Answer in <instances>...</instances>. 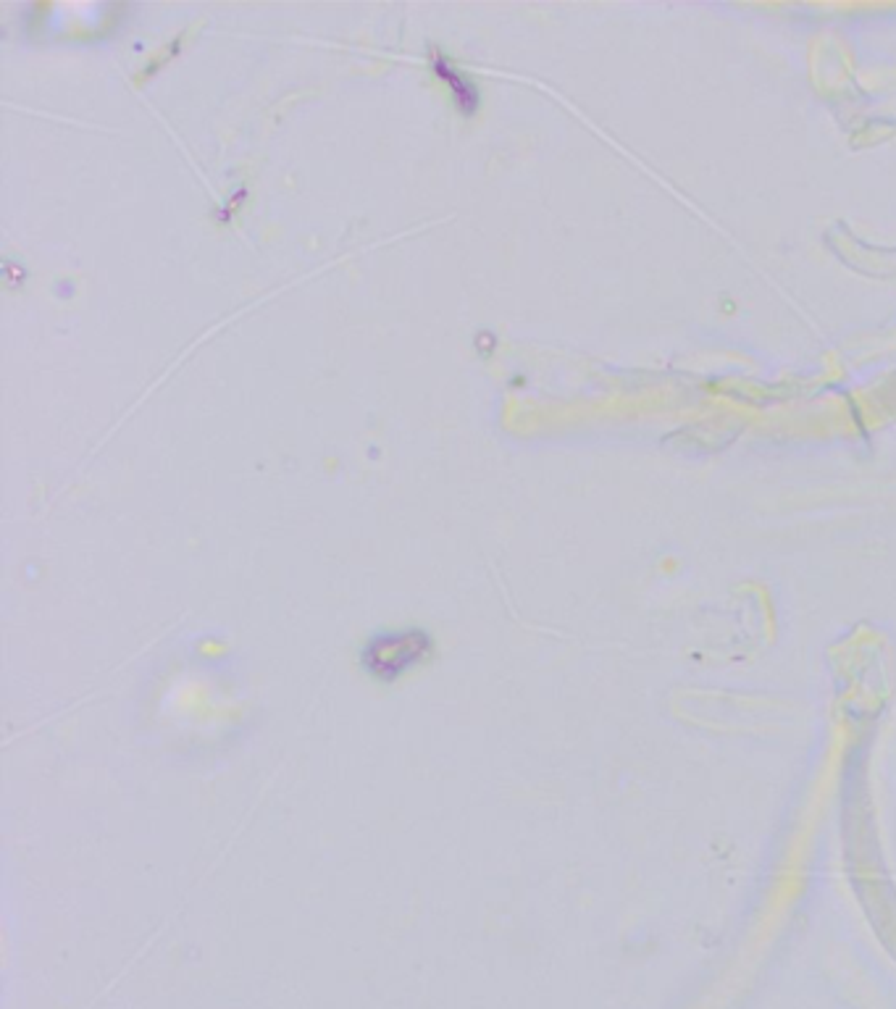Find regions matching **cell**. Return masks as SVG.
I'll use <instances>...</instances> for the list:
<instances>
[{
    "mask_svg": "<svg viewBox=\"0 0 896 1009\" xmlns=\"http://www.w3.org/2000/svg\"><path fill=\"white\" fill-rule=\"evenodd\" d=\"M431 69H434V74H437L442 82H445L447 87H450V92H452V98H455V103H458V108H460V113H473L476 108H479V87L473 85L471 79L463 74V71L455 66V61H450V58L442 53V50H437V48H431Z\"/></svg>",
    "mask_w": 896,
    "mask_h": 1009,
    "instance_id": "6da1fadb",
    "label": "cell"
}]
</instances>
